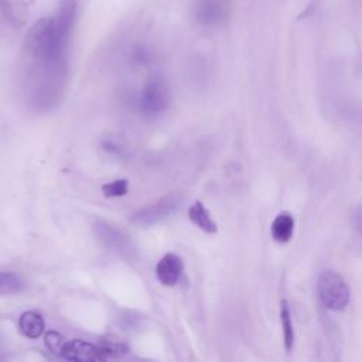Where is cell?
Here are the masks:
<instances>
[{
	"label": "cell",
	"instance_id": "cell-1",
	"mask_svg": "<svg viewBox=\"0 0 362 362\" xmlns=\"http://www.w3.org/2000/svg\"><path fill=\"white\" fill-rule=\"evenodd\" d=\"M137 105L144 117H158L170 105V89L167 82L160 76L148 79L139 95Z\"/></svg>",
	"mask_w": 362,
	"mask_h": 362
},
{
	"label": "cell",
	"instance_id": "cell-2",
	"mask_svg": "<svg viewBox=\"0 0 362 362\" xmlns=\"http://www.w3.org/2000/svg\"><path fill=\"white\" fill-rule=\"evenodd\" d=\"M318 296L322 305L332 311L344 310L349 303V288L335 272H322L318 277Z\"/></svg>",
	"mask_w": 362,
	"mask_h": 362
},
{
	"label": "cell",
	"instance_id": "cell-3",
	"mask_svg": "<svg viewBox=\"0 0 362 362\" xmlns=\"http://www.w3.org/2000/svg\"><path fill=\"white\" fill-rule=\"evenodd\" d=\"M93 232L98 239L110 250H115L127 259L137 256V249L130 236L119 226L106 221H96L93 223Z\"/></svg>",
	"mask_w": 362,
	"mask_h": 362
},
{
	"label": "cell",
	"instance_id": "cell-4",
	"mask_svg": "<svg viewBox=\"0 0 362 362\" xmlns=\"http://www.w3.org/2000/svg\"><path fill=\"white\" fill-rule=\"evenodd\" d=\"M182 202V197L177 192H173L170 195L163 197L161 199L156 201L154 204L141 208L136 214H133L132 221L141 226H150L157 222H161L163 219L171 216L178 206Z\"/></svg>",
	"mask_w": 362,
	"mask_h": 362
},
{
	"label": "cell",
	"instance_id": "cell-5",
	"mask_svg": "<svg viewBox=\"0 0 362 362\" xmlns=\"http://www.w3.org/2000/svg\"><path fill=\"white\" fill-rule=\"evenodd\" d=\"M59 358L76 362H99L106 361L110 356L103 345H96L83 339H65Z\"/></svg>",
	"mask_w": 362,
	"mask_h": 362
},
{
	"label": "cell",
	"instance_id": "cell-6",
	"mask_svg": "<svg viewBox=\"0 0 362 362\" xmlns=\"http://www.w3.org/2000/svg\"><path fill=\"white\" fill-rule=\"evenodd\" d=\"M184 270V262L175 253H165L156 266V276L164 286H174Z\"/></svg>",
	"mask_w": 362,
	"mask_h": 362
},
{
	"label": "cell",
	"instance_id": "cell-7",
	"mask_svg": "<svg viewBox=\"0 0 362 362\" xmlns=\"http://www.w3.org/2000/svg\"><path fill=\"white\" fill-rule=\"evenodd\" d=\"M76 11H78L76 0H61L58 4L57 13L52 17L57 31L59 33L61 37H64L68 41L76 20Z\"/></svg>",
	"mask_w": 362,
	"mask_h": 362
},
{
	"label": "cell",
	"instance_id": "cell-8",
	"mask_svg": "<svg viewBox=\"0 0 362 362\" xmlns=\"http://www.w3.org/2000/svg\"><path fill=\"white\" fill-rule=\"evenodd\" d=\"M0 8L4 20H7L10 25H24L28 16V7L24 0H0Z\"/></svg>",
	"mask_w": 362,
	"mask_h": 362
},
{
	"label": "cell",
	"instance_id": "cell-9",
	"mask_svg": "<svg viewBox=\"0 0 362 362\" xmlns=\"http://www.w3.org/2000/svg\"><path fill=\"white\" fill-rule=\"evenodd\" d=\"M18 329L24 337L30 339L40 338L45 331V322L42 315L35 311H24L18 317Z\"/></svg>",
	"mask_w": 362,
	"mask_h": 362
},
{
	"label": "cell",
	"instance_id": "cell-10",
	"mask_svg": "<svg viewBox=\"0 0 362 362\" xmlns=\"http://www.w3.org/2000/svg\"><path fill=\"white\" fill-rule=\"evenodd\" d=\"M188 218L192 223H195L201 230L206 233H216L218 230L216 222L212 219L208 208L201 201H195L188 208Z\"/></svg>",
	"mask_w": 362,
	"mask_h": 362
},
{
	"label": "cell",
	"instance_id": "cell-11",
	"mask_svg": "<svg viewBox=\"0 0 362 362\" xmlns=\"http://www.w3.org/2000/svg\"><path fill=\"white\" fill-rule=\"evenodd\" d=\"M195 20L204 27H215L223 20V10L218 3L204 1L195 8Z\"/></svg>",
	"mask_w": 362,
	"mask_h": 362
},
{
	"label": "cell",
	"instance_id": "cell-12",
	"mask_svg": "<svg viewBox=\"0 0 362 362\" xmlns=\"http://www.w3.org/2000/svg\"><path fill=\"white\" fill-rule=\"evenodd\" d=\"M294 232V218L288 212L279 214L272 223V236L279 243H286Z\"/></svg>",
	"mask_w": 362,
	"mask_h": 362
},
{
	"label": "cell",
	"instance_id": "cell-13",
	"mask_svg": "<svg viewBox=\"0 0 362 362\" xmlns=\"http://www.w3.org/2000/svg\"><path fill=\"white\" fill-rule=\"evenodd\" d=\"M280 321H281V328H283L284 346L287 351H290L294 345V328H293V322H291L288 303L286 300H281V303H280Z\"/></svg>",
	"mask_w": 362,
	"mask_h": 362
},
{
	"label": "cell",
	"instance_id": "cell-14",
	"mask_svg": "<svg viewBox=\"0 0 362 362\" xmlns=\"http://www.w3.org/2000/svg\"><path fill=\"white\" fill-rule=\"evenodd\" d=\"M24 286L21 277L11 272H0V296L18 293Z\"/></svg>",
	"mask_w": 362,
	"mask_h": 362
},
{
	"label": "cell",
	"instance_id": "cell-15",
	"mask_svg": "<svg viewBox=\"0 0 362 362\" xmlns=\"http://www.w3.org/2000/svg\"><path fill=\"white\" fill-rule=\"evenodd\" d=\"M127 191H129V181L124 178H119L102 185V192L107 198L123 197L127 194Z\"/></svg>",
	"mask_w": 362,
	"mask_h": 362
},
{
	"label": "cell",
	"instance_id": "cell-16",
	"mask_svg": "<svg viewBox=\"0 0 362 362\" xmlns=\"http://www.w3.org/2000/svg\"><path fill=\"white\" fill-rule=\"evenodd\" d=\"M65 339L66 338L57 331H47L45 337H44L45 346L49 349V352H52L57 356H59V352H61V348H62Z\"/></svg>",
	"mask_w": 362,
	"mask_h": 362
}]
</instances>
